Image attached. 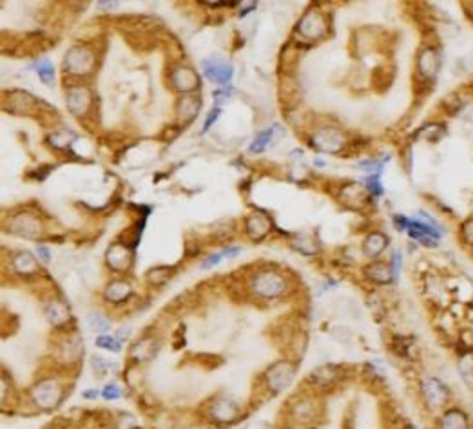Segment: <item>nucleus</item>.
Masks as SVG:
<instances>
[{
	"mask_svg": "<svg viewBox=\"0 0 473 429\" xmlns=\"http://www.w3.org/2000/svg\"><path fill=\"white\" fill-rule=\"evenodd\" d=\"M287 288H289L287 277L274 268H263L256 272L254 277L250 279V290L259 299H278L285 296Z\"/></svg>",
	"mask_w": 473,
	"mask_h": 429,
	"instance_id": "nucleus-1",
	"label": "nucleus"
},
{
	"mask_svg": "<svg viewBox=\"0 0 473 429\" xmlns=\"http://www.w3.org/2000/svg\"><path fill=\"white\" fill-rule=\"evenodd\" d=\"M421 391H423V399L426 400L430 410L443 411L444 408H448L450 400H452V391L443 380L435 379V377H428L423 380L421 384Z\"/></svg>",
	"mask_w": 473,
	"mask_h": 429,
	"instance_id": "nucleus-2",
	"label": "nucleus"
},
{
	"mask_svg": "<svg viewBox=\"0 0 473 429\" xmlns=\"http://www.w3.org/2000/svg\"><path fill=\"white\" fill-rule=\"evenodd\" d=\"M437 429H473V419L461 406L450 404L437 417Z\"/></svg>",
	"mask_w": 473,
	"mask_h": 429,
	"instance_id": "nucleus-3",
	"label": "nucleus"
},
{
	"mask_svg": "<svg viewBox=\"0 0 473 429\" xmlns=\"http://www.w3.org/2000/svg\"><path fill=\"white\" fill-rule=\"evenodd\" d=\"M294 377V366L287 362V360H281V362H276L269 370V373H267V384H269L272 393H281V391H285L292 384Z\"/></svg>",
	"mask_w": 473,
	"mask_h": 429,
	"instance_id": "nucleus-4",
	"label": "nucleus"
},
{
	"mask_svg": "<svg viewBox=\"0 0 473 429\" xmlns=\"http://www.w3.org/2000/svg\"><path fill=\"white\" fill-rule=\"evenodd\" d=\"M201 69H204V74L207 76V80L221 85L229 84L230 80H232V74H234L232 65L225 64L219 56H210V58L204 60L201 62Z\"/></svg>",
	"mask_w": 473,
	"mask_h": 429,
	"instance_id": "nucleus-5",
	"label": "nucleus"
},
{
	"mask_svg": "<svg viewBox=\"0 0 473 429\" xmlns=\"http://www.w3.org/2000/svg\"><path fill=\"white\" fill-rule=\"evenodd\" d=\"M31 395H33V400H35L40 408L51 410V408H55L60 402L62 390H60V386L56 384L55 380H44V382H40V384H36L33 388Z\"/></svg>",
	"mask_w": 473,
	"mask_h": 429,
	"instance_id": "nucleus-6",
	"label": "nucleus"
},
{
	"mask_svg": "<svg viewBox=\"0 0 473 429\" xmlns=\"http://www.w3.org/2000/svg\"><path fill=\"white\" fill-rule=\"evenodd\" d=\"M364 277L368 279L370 283H374L377 286H386L395 279V270L392 268L390 263H384L381 259H375V261L368 263L366 267L363 268Z\"/></svg>",
	"mask_w": 473,
	"mask_h": 429,
	"instance_id": "nucleus-7",
	"label": "nucleus"
},
{
	"mask_svg": "<svg viewBox=\"0 0 473 429\" xmlns=\"http://www.w3.org/2000/svg\"><path fill=\"white\" fill-rule=\"evenodd\" d=\"M312 143H314L319 151H324V153H338V151L343 148L344 136L339 133L338 129L323 127V129H319L318 133L314 134Z\"/></svg>",
	"mask_w": 473,
	"mask_h": 429,
	"instance_id": "nucleus-8",
	"label": "nucleus"
},
{
	"mask_svg": "<svg viewBox=\"0 0 473 429\" xmlns=\"http://www.w3.org/2000/svg\"><path fill=\"white\" fill-rule=\"evenodd\" d=\"M441 69V54L434 47H424L417 54V71L424 80H434Z\"/></svg>",
	"mask_w": 473,
	"mask_h": 429,
	"instance_id": "nucleus-9",
	"label": "nucleus"
},
{
	"mask_svg": "<svg viewBox=\"0 0 473 429\" xmlns=\"http://www.w3.org/2000/svg\"><path fill=\"white\" fill-rule=\"evenodd\" d=\"M318 413H319V410L314 399L296 400L294 404H292V408H290V419L294 420L296 424H301V426L314 422Z\"/></svg>",
	"mask_w": 473,
	"mask_h": 429,
	"instance_id": "nucleus-10",
	"label": "nucleus"
},
{
	"mask_svg": "<svg viewBox=\"0 0 473 429\" xmlns=\"http://www.w3.org/2000/svg\"><path fill=\"white\" fill-rule=\"evenodd\" d=\"M91 65H93V54L82 47H73L65 56V71H71V73H87Z\"/></svg>",
	"mask_w": 473,
	"mask_h": 429,
	"instance_id": "nucleus-11",
	"label": "nucleus"
},
{
	"mask_svg": "<svg viewBox=\"0 0 473 429\" xmlns=\"http://www.w3.org/2000/svg\"><path fill=\"white\" fill-rule=\"evenodd\" d=\"M324 31H327V25H324L323 16L314 10L309 11L303 16V20L299 22V33L305 38H319V36L324 35Z\"/></svg>",
	"mask_w": 473,
	"mask_h": 429,
	"instance_id": "nucleus-12",
	"label": "nucleus"
},
{
	"mask_svg": "<svg viewBox=\"0 0 473 429\" xmlns=\"http://www.w3.org/2000/svg\"><path fill=\"white\" fill-rule=\"evenodd\" d=\"M386 248H388V236H384L383 232H372L364 237L363 254L372 261L383 256Z\"/></svg>",
	"mask_w": 473,
	"mask_h": 429,
	"instance_id": "nucleus-13",
	"label": "nucleus"
},
{
	"mask_svg": "<svg viewBox=\"0 0 473 429\" xmlns=\"http://www.w3.org/2000/svg\"><path fill=\"white\" fill-rule=\"evenodd\" d=\"M107 263L115 272H124L131 265V250L124 243H115L107 252Z\"/></svg>",
	"mask_w": 473,
	"mask_h": 429,
	"instance_id": "nucleus-14",
	"label": "nucleus"
},
{
	"mask_svg": "<svg viewBox=\"0 0 473 429\" xmlns=\"http://www.w3.org/2000/svg\"><path fill=\"white\" fill-rule=\"evenodd\" d=\"M89 100L91 98L87 89H84V87H73V89H69V93H67L65 102H67V107L71 109V113L82 114L85 113V109L89 107Z\"/></svg>",
	"mask_w": 473,
	"mask_h": 429,
	"instance_id": "nucleus-15",
	"label": "nucleus"
},
{
	"mask_svg": "<svg viewBox=\"0 0 473 429\" xmlns=\"http://www.w3.org/2000/svg\"><path fill=\"white\" fill-rule=\"evenodd\" d=\"M212 419L218 420V422H234L238 419V408H236L234 402L230 400H218L212 410H210Z\"/></svg>",
	"mask_w": 473,
	"mask_h": 429,
	"instance_id": "nucleus-16",
	"label": "nucleus"
},
{
	"mask_svg": "<svg viewBox=\"0 0 473 429\" xmlns=\"http://www.w3.org/2000/svg\"><path fill=\"white\" fill-rule=\"evenodd\" d=\"M173 84L179 91H190L198 85V78L195 71H190L189 67H178L173 73Z\"/></svg>",
	"mask_w": 473,
	"mask_h": 429,
	"instance_id": "nucleus-17",
	"label": "nucleus"
},
{
	"mask_svg": "<svg viewBox=\"0 0 473 429\" xmlns=\"http://www.w3.org/2000/svg\"><path fill=\"white\" fill-rule=\"evenodd\" d=\"M131 292H133V288L127 281H113L105 288L104 296L111 302H122L131 296Z\"/></svg>",
	"mask_w": 473,
	"mask_h": 429,
	"instance_id": "nucleus-18",
	"label": "nucleus"
},
{
	"mask_svg": "<svg viewBox=\"0 0 473 429\" xmlns=\"http://www.w3.org/2000/svg\"><path fill=\"white\" fill-rule=\"evenodd\" d=\"M274 134H283V131H281L279 125H272L270 129L261 131V133L256 136L254 142H252V145H250V153H263L265 148L269 147V143H272Z\"/></svg>",
	"mask_w": 473,
	"mask_h": 429,
	"instance_id": "nucleus-19",
	"label": "nucleus"
},
{
	"mask_svg": "<svg viewBox=\"0 0 473 429\" xmlns=\"http://www.w3.org/2000/svg\"><path fill=\"white\" fill-rule=\"evenodd\" d=\"M13 268H15L19 274H24V276H30L33 272L38 270V265H36V259L31 256L30 252H20L13 257Z\"/></svg>",
	"mask_w": 473,
	"mask_h": 429,
	"instance_id": "nucleus-20",
	"label": "nucleus"
},
{
	"mask_svg": "<svg viewBox=\"0 0 473 429\" xmlns=\"http://www.w3.org/2000/svg\"><path fill=\"white\" fill-rule=\"evenodd\" d=\"M247 230H249L252 239H263L270 230V223L263 216H252L247 221Z\"/></svg>",
	"mask_w": 473,
	"mask_h": 429,
	"instance_id": "nucleus-21",
	"label": "nucleus"
},
{
	"mask_svg": "<svg viewBox=\"0 0 473 429\" xmlns=\"http://www.w3.org/2000/svg\"><path fill=\"white\" fill-rule=\"evenodd\" d=\"M294 243L296 250L301 252L303 256H314L316 252H318V241H316L314 237L310 236H299Z\"/></svg>",
	"mask_w": 473,
	"mask_h": 429,
	"instance_id": "nucleus-22",
	"label": "nucleus"
},
{
	"mask_svg": "<svg viewBox=\"0 0 473 429\" xmlns=\"http://www.w3.org/2000/svg\"><path fill=\"white\" fill-rule=\"evenodd\" d=\"M47 317H50V321L53 322V324L60 326V324H64V322L69 319V314H67V310H65L64 306L55 301L53 305H51L50 310H47Z\"/></svg>",
	"mask_w": 473,
	"mask_h": 429,
	"instance_id": "nucleus-23",
	"label": "nucleus"
},
{
	"mask_svg": "<svg viewBox=\"0 0 473 429\" xmlns=\"http://www.w3.org/2000/svg\"><path fill=\"white\" fill-rule=\"evenodd\" d=\"M36 73H38L40 80L44 82V84H53V78H55V69H53V64H51L50 60H38V64H36Z\"/></svg>",
	"mask_w": 473,
	"mask_h": 429,
	"instance_id": "nucleus-24",
	"label": "nucleus"
},
{
	"mask_svg": "<svg viewBox=\"0 0 473 429\" xmlns=\"http://www.w3.org/2000/svg\"><path fill=\"white\" fill-rule=\"evenodd\" d=\"M199 109V100L192 98V96H187L182 102V118L184 122H190V120L196 116V111Z\"/></svg>",
	"mask_w": 473,
	"mask_h": 429,
	"instance_id": "nucleus-25",
	"label": "nucleus"
},
{
	"mask_svg": "<svg viewBox=\"0 0 473 429\" xmlns=\"http://www.w3.org/2000/svg\"><path fill=\"white\" fill-rule=\"evenodd\" d=\"M459 236H461V243H463L464 247L473 248V216L468 217V219L461 225Z\"/></svg>",
	"mask_w": 473,
	"mask_h": 429,
	"instance_id": "nucleus-26",
	"label": "nucleus"
},
{
	"mask_svg": "<svg viewBox=\"0 0 473 429\" xmlns=\"http://www.w3.org/2000/svg\"><path fill=\"white\" fill-rule=\"evenodd\" d=\"M87 324H89V328L93 331H107L109 330V321H107L104 316L96 314V311L87 317Z\"/></svg>",
	"mask_w": 473,
	"mask_h": 429,
	"instance_id": "nucleus-27",
	"label": "nucleus"
},
{
	"mask_svg": "<svg viewBox=\"0 0 473 429\" xmlns=\"http://www.w3.org/2000/svg\"><path fill=\"white\" fill-rule=\"evenodd\" d=\"M96 346H100V348H104V350L115 351V353H118V351L122 350V344H120V340L116 339V337H111V336H100L98 339H96Z\"/></svg>",
	"mask_w": 473,
	"mask_h": 429,
	"instance_id": "nucleus-28",
	"label": "nucleus"
},
{
	"mask_svg": "<svg viewBox=\"0 0 473 429\" xmlns=\"http://www.w3.org/2000/svg\"><path fill=\"white\" fill-rule=\"evenodd\" d=\"M102 395H104L105 400H116L122 397V391H120V388L116 384H109V386H105Z\"/></svg>",
	"mask_w": 473,
	"mask_h": 429,
	"instance_id": "nucleus-29",
	"label": "nucleus"
},
{
	"mask_svg": "<svg viewBox=\"0 0 473 429\" xmlns=\"http://www.w3.org/2000/svg\"><path fill=\"white\" fill-rule=\"evenodd\" d=\"M368 188H370V192H372V196H379V194L383 192V187L379 185V174H374V176H370V178H368Z\"/></svg>",
	"mask_w": 473,
	"mask_h": 429,
	"instance_id": "nucleus-30",
	"label": "nucleus"
},
{
	"mask_svg": "<svg viewBox=\"0 0 473 429\" xmlns=\"http://www.w3.org/2000/svg\"><path fill=\"white\" fill-rule=\"evenodd\" d=\"M219 261H221V254H210V256L201 263V268H204V270H209L210 267H216Z\"/></svg>",
	"mask_w": 473,
	"mask_h": 429,
	"instance_id": "nucleus-31",
	"label": "nucleus"
},
{
	"mask_svg": "<svg viewBox=\"0 0 473 429\" xmlns=\"http://www.w3.org/2000/svg\"><path fill=\"white\" fill-rule=\"evenodd\" d=\"M36 254H38V257L42 259L44 263H50L51 261V252H50V248L47 247H36Z\"/></svg>",
	"mask_w": 473,
	"mask_h": 429,
	"instance_id": "nucleus-32",
	"label": "nucleus"
},
{
	"mask_svg": "<svg viewBox=\"0 0 473 429\" xmlns=\"http://www.w3.org/2000/svg\"><path fill=\"white\" fill-rule=\"evenodd\" d=\"M218 116H219V109H214V111H212V113H210L209 116H207V120H205L204 131H209V129H210V125L214 124V122H216V118H218Z\"/></svg>",
	"mask_w": 473,
	"mask_h": 429,
	"instance_id": "nucleus-33",
	"label": "nucleus"
},
{
	"mask_svg": "<svg viewBox=\"0 0 473 429\" xmlns=\"http://www.w3.org/2000/svg\"><path fill=\"white\" fill-rule=\"evenodd\" d=\"M230 91H216L214 93V102L216 104H223V102H227V98H229Z\"/></svg>",
	"mask_w": 473,
	"mask_h": 429,
	"instance_id": "nucleus-34",
	"label": "nucleus"
},
{
	"mask_svg": "<svg viewBox=\"0 0 473 429\" xmlns=\"http://www.w3.org/2000/svg\"><path fill=\"white\" fill-rule=\"evenodd\" d=\"M98 395H100L98 390H87V391H84V397H85V399H89V400L96 399Z\"/></svg>",
	"mask_w": 473,
	"mask_h": 429,
	"instance_id": "nucleus-35",
	"label": "nucleus"
},
{
	"mask_svg": "<svg viewBox=\"0 0 473 429\" xmlns=\"http://www.w3.org/2000/svg\"><path fill=\"white\" fill-rule=\"evenodd\" d=\"M223 254H225V256H229V257H234L236 254H239V248H238V247L225 248V250H223Z\"/></svg>",
	"mask_w": 473,
	"mask_h": 429,
	"instance_id": "nucleus-36",
	"label": "nucleus"
},
{
	"mask_svg": "<svg viewBox=\"0 0 473 429\" xmlns=\"http://www.w3.org/2000/svg\"><path fill=\"white\" fill-rule=\"evenodd\" d=\"M252 8H256L254 2H250V4L247 6V8H245L243 11H239V16H245V15H247V13H250V11H252Z\"/></svg>",
	"mask_w": 473,
	"mask_h": 429,
	"instance_id": "nucleus-37",
	"label": "nucleus"
},
{
	"mask_svg": "<svg viewBox=\"0 0 473 429\" xmlns=\"http://www.w3.org/2000/svg\"><path fill=\"white\" fill-rule=\"evenodd\" d=\"M404 429H414V426H412V424H408V426H406V428H404Z\"/></svg>",
	"mask_w": 473,
	"mask_h": 429,
	"instance_id": "nucleus-38",
	"label": "nucleus"
}]
</instances>
